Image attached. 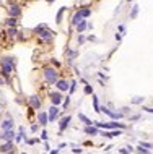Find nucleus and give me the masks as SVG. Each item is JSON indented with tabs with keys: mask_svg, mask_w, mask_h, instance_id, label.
Listing matches in <instances>:
<instances>
[{
	"mask_svg": "<svg viewBox=\"0 0 153 154\" xmlns=\"http://www.w3.org/2000/svg\"><path fill=\"white\" fill-rule=\"evenodd\" d=\"M143 110H147V112H150V114H153V109H151V107H143Z\"/></svg>",
	"mask_w": 153,
	"mask_h": 154,
	"instance_id": "obj_39",
	"label": "nucleus"
},
{
	"mask_svg": "<svg viewBox=\"0 0 153 154\" xmlns=\"http://www.w3.org/2000/svg\"><path fill=\"white\" fill-rule=\"evenodd\" d=\"M13 136H15L13 128H10V130H3V132L0 133V140H5V141H11V140H13Z\"/></svg>",
	"mask_w": 153,
	"mask_h": 154,
	"instance_id": "obj_4",
	"label": "nucleus"
},
{
	"mask_svg": "<svg viewBox=\"0 0 153 154\" xmlns=\"http://www.w3.org/2000/svg\"><path fill=\"white\" fill-rule=\"evenodd\" d=\"M88 26V23H86V19H82V21L78 23V25H76V33H83V31H85V28Z\"/></svg>",
	"mask_w": 153,
	"mask_h": 154,
	"instance_id": "obj_15",
	"label": "nucleus"
},
{
	"mask_svg": "<svg viewBox=\"0 0 153 154\" xmlns=\"http://www.w3.org/2000/svg\"><path fill=\"white\" fill-rule=\"evenodd\" d=\"M78 42H80V44H83V42H85V37H83V36H78Z\"/></svg>",
	"mask_w": 153,
	"mask_h": 154,
	"instance_id": "obj_36",
	"label": "nucleus"
},
{
	"mask_svg": "<svg viewBox=\"0 0 153 154\" xmlns=\"http://www.w3.org/2000/svg\"><path fill=\"white\" fill-rule=\"evenodd\" d=\"M38 128H39L38 125H33V127H31V132H38Z\"/></svg>",
	"mask_w": 153,
	"mask_h": 154,
	"instance_id": "obj_38",
	"label": "nucleus"
},
{
	"mask_svg": "<svg viewBox=\"0 0 153 154\" xmlns=\"http://www.w3.org/2000/svg\"><path fill=\"white\" fill-rule=\"evenodd\" d=\"M78 118H80L82 122H85L86 125H91V123H93V122H91V120H88V118H86L85 115H83V114H80V115H78Z\"/></svg>",
	"mask_w": 153,
	"mask_h": 154,
	"instance_id": "obj_25",
	"label": "nucleus"
},
{
	"mask_svg": "<svg viewBox=\"0 0 153 154\" xmlns=\"http://www.w3.org/2000/svg\"><path fill=\"white\" fill-rule=\"evenodd\" d=\"M72 151H73V153H82V149H80V148H73Z\"/></svg>",
	"mask_w": 153,
	"mask_h": 154,
	"instance_id": "obj_40",
	"label": "nucleus"
},
{
	"mask_svg": "<svg viewBox=\"0 0 153 154\" xmlns=\"http://www.w3.org/2000/svg\"><path fill=\"white\" fill-rule=\"evenodd\" d=\"M39 125H42V127H46L47 125V122H49V117H47V114L46 112H39Z\"/></svg>",
	"mask_w": 153,
	"mask_h": 154,
	"instance_id": "obj_11",
	"label": "nucleus"
},
{
	"mask_svg": "<svg viewBox=\"0 0 153 154\" xmlns=\"http://www.w3.org/2000/svg\"><path fill=\"white\" fill-rule=\"evenodd\" d=\"M78 13L82 15V18H88L91 15V10L90 8H82V10H78Z\"/></svg>",
	"mask_w": 153,
	"mask_h": 154,
	"instance_id": "obj_21",
	"label": "nucleus"
},
{
	"mask_svg": "<svg viewBox=\"0 0 153 154\" xmlns=\"http://www.w3.org/2000/svg\"><path fill=\"white\" fill-rule=\"evenodd\" d=\"M93 105H95V110H96V112H101V110H99V105H98V99H96V97H93Z\"/></svg>",
	"mask_w": 153,
	"mask_h": 154,
	"instance_id": "obj_27",
	"label": "nucleus"
},
{
	"mask_svg": "<svg viewBox=\"0 0 153 154\" xmlns=\"http://www.w3.org/2000/svg\"><path fill=\"white\" fill-rule=\"evenodd\" d=\"M44 78H46V81L49 83V84H55V81L59 80L57 72H55L54 68H46L44 70Z\"/></svg>",
	"mask_w": 153,
	"mask_h": 154,
	"instance_id": "obj_1",
	"label": "nucleus"
},
{
	"mask_svg": "<svg viewBox=\"0 0 153 154\" xmlns=\"http://www.w3.org/2000/svg\"><path fill=\"white\" fill-rule=\"evenodd\" d=\"M11 72H13V65H2V70H0V73H2L3 76H10Z\"/></svg>",
	"mask_w": 153,
	"mask_h": 154,
	"instance_id": "obj_10",
	"label": "nucleus"
},
{
	"mask_svg": "<svg viewBox=\"0 0 153 154\" xmlns=\"http://www.w3.org/2000/svg\"><path fill=\"white\" fill-rule=\"evenodd\" d=\"M96 127L103 128V130H116V128H124L122 123H116V122H111V123H101V122H96Z\"/></svg>",
	"mask_w": 153,
	"mask_h": 154,
	"instance_id": "obj_2",
	"label": "nucleus"
},
{
	"mask_svg": "<svg viewBox=\"0 0 153 154\" xmlns=\"http://www.w3.org/2000/svg\"><path fill=\"white\" fill-rule=\"evenodd\" d=\"M13 151V143L11 141H8L7 144H3V146H0V153H11Z\"/></svg>",
	"mask_w": 153,
	"mask_h": 154,
	"instance_id": "obj_14",
	"label": "nucleus"
},
{
	"mask_svg": "<svg viewBox=\"0 0 153 154\" xmlns=\"http://www.w3.org/2000/svg\"><path fill=\"white\" fill-rule=\"evenodd\" d=\"M13 128V120H11V117H7V120L2 122V130H10Z\"/></svg>",
	"mask_w": 153,
	"mask_h": 154,
	"instance_id": "obj_13",
	"label": "nucleus"
},
{
	"mask_svg": "<svg viewBox=\"0 0 153 154\" xmlns=\"http://www.w3.org/2000/svg\"><path fill=\"white\" fill-rule=\"evenodd\" d=\"M49 97H51V102H52L54 105H59L60 102H62V96H60L59 93H51Z\"/></svg>",
	"mask_w": 153,
	"mask_h": 154,
	"instance_id": "obj_9",
	"label": "nucleus"
},
{
	"mask_svg": "<svg viewBox=\"0 0 153 154\" xmlns=\"http://www.w3.org/2000/svg\"><path fill=\"white\" fill-rule=\"evenodd\" d=\"M8 13L11 15V16L18 18L20 15H21V10H20V7H18V5H10V7H8Z\"/></svg>",
	"mask_w": 153,
	"mask_h": 154,
	"instance_id": "obj_8",
	"label": "nucleus"
},
{
	"mask_svg": "<svg viewBox=\"0 0 153 154\" xmlns=\"http://www.w3.org/2000/svg\"><path fill=\"white\" fill-rule=\"evenodd\" d=\"M75 84H76L75 81H70V88H68V91H70V93H73V91H75Z\"/></svg>",
	"mask_w": 153,
	"mask_h": 154,
	"instance_id": "obj_30",
	"label": "nucleus"
},
{
	"mask_svg": "<svg viewBox=\"0 0 153 154\" xmlns=\"http://www.w3.org/2000/svg\"><path fill=\"white\" fill-rule=\"evenodd\" d=\"M104 138H112V136H120V132H103Z\"/></svg>",
	"mask_w": 153,
	"mask_h": 154,
	"instance_id": "obj_20",
	"label": "nucleus"
},
{
	"mask_svg": "<svg viewBox=\"0 0 153 154\" xmlns=\"http://www.w3.org/2000/svg\"><path fill=\"white\" fill-rule=\"evenodd\" d=\"M30 102H31V105H33V109H39V107H41V99H39L38 96H31Z\"/></svg>",
	"mask_w": 153,
	"mask_h": 154,
	"instance_id": "obj_12",
	"label": "nucleus"
},
{
	"mask_svg": "<svg viewBox=\"0 0 153 154\" xmlns=\"http://www.w3.org/2000/svg\"><path fill=\"white\" fill-rule=\"evenodd\" d=\"M39 37L42 39V41H46V42H49V41H52V39H54V36L55 34L52 33V31H49V29H46V28H44V29H41L39 31Z\"/></svg>",
	"mask_w": 153,
	"mask_h": 154,
	"instance_id": "obj_3",
	"label": "nucleus"
},
{
	"mask_svg": "<svg viewBox=\"0 0 153 154\" xmlns=\"http://www.w3.org/2000/svg\"><path fill=\"white\" fill-rule=\"evenodd\" d=\"M7 34H8V37H15V36L18 34L17 28H15V26H10L8 29H7Z\"/></svg>",
	"mask_w": 153,
	"mask_h": 154,
	"instance_id": "obj_19",
	"label": "nucleus"
},
{
	"mask_svg": "<svg viewBox=\"0 0 153 154\" xmlns=\"http://www.w3.org/2000/svg\"><path fill=\"white\" fill-rule=\"evenodd\" d=\"M140 144H142L143 148H147V149H150V148H151V144H150V143H143V141H142V143H140Z\"/></svg>",
	"mask_w": 153,
	"mask_h": 154,
	"instance_id": "obj_33",
	"label": "nucleus"
},
{
	"mask_svg": "<svg viewBox=\"0 0 153 154\" xmlns=\"http://www.w3.org/2000/svg\"><path fill=\"white\" fill-rule=\"evenodd\" d=\"M137 151H139V153H148V149H143V146L140 144L139 148H137Z\"/></svg>",
	"mask_w": 153,
	"mask_h": 154,
	"instance_id": "obj_32",
	"label": "nucleus"
},
{
	"mask_svg": "<svg viewBox=\"0 0 153 154\" xmlns=\"http://www.w3.org/2000/svg\"><path fill=\"white\" fill-rule=\"evenodd\" d=\"M68 104H70V99H68V97H65V101L62 102V105H64V107L67 109V107H68Z\"/></svg>",
	"mask_w": 153,
	"mask_h": 154,
	"instance_id": "obj_31",
	"label": "nucleus"
},
{
	"mask_svg": "<svg viewBox=\"0 0 153 154\" xmlns=\"http://www.w3.org/2000/svg\"><path fill=\"white\" fill-rule=\"evenodd\" d=\"M44 28H46V26H44V25H39V26H38V28H36V29H34V31H36V33H39V31H41V29H44Z\"/></svg>",
	"mask_w": 153,
	"mask_h": 154,
	"instance_id": "obj_34",
	"label": "nucleus"
},
{
	"mask_svg": "<svg viewBox=\"0 0 153 154\" xmlns=\"http://www.w3.org/2000/svg\"><path fill=\"white\" fill-rule=\"evenodd\" d=\"M82 19H83V18H82V15H80L78 11H75V15L72 16V25H73V26H76L80 21H82Z\"/></svg>",
	"mask_w": 153,
	"mask_h": 154,
	"instance_id": "obj_16",
	"label": "nucleus"
},
{
	"mask_svg": "<svg viewBox=\"0 0 153 154\" xmlns=\"http://www.w3.org/2000/svg\"><path fill=\"white\" fill-rule=\"evenodd\" d=\"M137 15H139V7H134V10H132V13H130V18H135L137 16Z\"/></svg>",
	"mask_w": 153,
	"mask_h": 154,
	"instance_id": "obj_26",
	"label": "nucleus"
},
{
	"mask_svg": "<svg viewBox=\"0 0 153 154\" xmlns=\"http://www.w3.org/2000/svg\"><path fill=\"white\" fill-rule=\"evenodd\" d=\"M91 93H93V88H91L90 84H86L85 86V94H91Z\"/></svg>",
	"mask_w": 153,
	"mask_h": 154,
	"instance_id": "obj_28",
	"label": "nucleus"
},
{
	"mask_svg": "<svg viewBox=\"0 0 153 154\" xmlns=\"http://www.w3.org/2000/svg\"><path fill=\"white\" fill-rule=\"evenodd\" d=\"M0 110H2V105H0Z\"/></svg>",
	"mask_w": 153,
	"mask_h": 154,
	"instance_id": "obj_42",
	"label": "nucleus"
},
{
	"mask_svg": "<svg viewBox=\"0 0 153 154\" xmlns=\"http://www.w3.org/2000/svg\"><path fill=\"white\" fill-rule=\"evenodd\" d=\"M41 138H42V140H47V133L42 132V133H41Z\"/></svg>",
	"mask_w": 153,
	"mask_h": 154,
	"instance_id": "obj_37",
	"label": "nucleus"
},
{
	"mask_svg": "<svg viewBox=\"0 0 153 154\" xmlns=\"http://www.w3.org/2000/svg\"><path fill=\"white\" fill-rule=\"evenodd\" d=\"M57 115H59V109H57V105H52V107L49 109V112H47L49 122H54L55 118H57Z\"/></svg>",
	"mask_w": 153,
	"mask_h": 154,
	"instance_id": "obj_5",
	"label": "nucleus"
},
{
	"mask_svg": "<svg viewBox=\"0 0 153 154\" xmlns=\"http://www.w3.org/2000/svg\"><path fill=\"white\" fill-rule=\"evenodd\" d=\"M99 110H101V112H104V114H106V115H109L111 118H122V115H124V114H122V112H120V114H116V112H111V110H109V109H108V107H101V109H99Z\"/></svg>",
	"mask_w": 153,
	"mask_h": 154,
	"instance_id": "obj_7",
	"label": "nucleus"
},
{
	"mask_svg": "<svg viewBox=\"0 0 153 154\" xmlns=\"http://www.w3.org/2000/svg\"><path fill=\"white\" fill-rule=\"evenodd\" d=\"M0 65H15V58L13 57H5L0 60Z\"/></svg>",
	"mask_w": 153,
	"mask_h": 154,
	"instance_id": "obj_17",
	"label": "nucleus"
},
{
	"mask_svg": "<svg viewBox=\"0 0 153 154\" xmlns=\"http://www.w3.org/2000/svg\"><path fill=\"white\" fill-rule=\"evenodd\" d=\"M140 102H143V97H135V99H132V104H140Z\"/></svg>",
	"mask_w": 153,
	"mask_h": 154,
	"instance_id": "obj_29",
	"label": "nucleus"
},
{
	"mask_svg": "<svg viewBox=\"0 0 153 154\" xmlns=\"http://www.w3.org/2000/svg\"><path fill=\"white\" fill-rule=\"evenodd\" d=\"M55 84H57L59 91H68V88H70V83L65 81V80H57V81H55Z\"/></svg>",
	"mask_w": 153,
	"mask_h": 154,
	"instance_id": "obj_6",
	"label": "nucleus"
},
{
	"mask_svg": "<svg viewBox=\"0 0 153 154\" xmlns=\"http://www.w3.org/2000/svg\"><path fill=\"white\" fill-rule=\"evenodd\" d=\"M119 153H122V154H126V153H130V149H126V148H124V149H119Z\"/></svg>",
	"mask_w": 153,
	"mask_h": 154,
	"instance_id": "obj_35",
	"label": "nucleus"
},
{
	"mask_svg": "<svg viewBox=\"0 0 153 154\" xmlns=\"http://www.w3.org/2000/svg\"><path fill=\"white\" fill-rule=\"evenodd\" d=\"M46 2H49V3H52V2H54V0H46Z\"/></svg>",
	"mask_w": 153,
	"mask_h": 154,
	"instance_id": "obj_41",
	"label": "nucleus"
},
{
	"mask_svg": "<svg viewBox=\"0 0 153 154\" xmlns=\"http://www.w3.org/2000/svg\"><path fill=\"white\" fill-rule=\"evenodd\" d=\"M17 18H15V16H10L8 19H7V25H8V26H17Z\"/></svg>",
	"mask_w": 153,
	"mask_h": 154,
	"instance_id": "obj_24",
	"label": "nucleus"
},
{
	"mask_svg": "<svg viewBox=\"0 0 153 154\" xmlns=\"http://www.w3.org/2000/svg\"><path fill=\"white\" fill-rule=\"evenodd\" d=\"M85 132L88 133V135H93V136H96V135H98V130H96V128H93V127H90V125H88V127L85 128Z\"/></svg>",
	"mask_w": 153,
	"mask_h": 154,
	"instance_id": "obj_22",
	"label": "nucleus"
},
{
	"mask_svg": "<svg viewBox=\"0 0 153 154\" xmlns=\"http://www.w3.org/2000/svg\"><path fill=\"white\" fill-rule=\"evenodd\" d=\"M68 123H70V117L62 118V120H60V132H62V130H65L68 127Z\"/></svg>",
	"mask_w": 153,
	"mask_h": 154,
	"instance_id": "obj_18",
	"label": "nucleus"
},
{
	"mask_svg": "<svg viewBox=\"0 0 153 154\" xmlns=\"http://www.w3.org/2000/svg\"><path fill=\"white\" fill-rule=\"evenodd\" d=\"M64 13H65V7H62V8L59 10V13H57V19H55V21H57L59 25L62 23V15H64Z\"/></svg>",
	"mask_w": 153,
	"mask_h": 154,
	"instance_id": "obj_23",
	"label": "nucleus"
}]
</instances>
